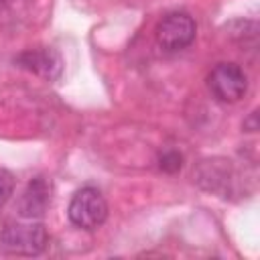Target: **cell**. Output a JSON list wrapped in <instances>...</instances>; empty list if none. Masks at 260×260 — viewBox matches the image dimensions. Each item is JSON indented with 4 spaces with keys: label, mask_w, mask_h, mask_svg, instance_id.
Returning <instances> with one entry per match:
<instances>
[{
    "label": "cell",
    "mask_w": 260,
    "mask_h": 260,
    "mask_svg": "<svg viewBox=\"0 0 260 260\" xmlns=\"http://www.w3.org/2000/svg\"><path fill=\"white\" fill-rule=\"evenodd\" d=\"M47 230L39 221L6 223L0 230V248L14 256H37L47 248Z\"/></svg>",
    "instance_id": "1"
},
{
    "label": "cell",
    "mask_w": 260,
    "mask_h": 260,
    "mask_svg": "<svg viewBox=\"0 0 260 260\" xmlns=\"http://www.w3.org/2000/svg\"><path fill=\"white\" fill-rule=\"evenodd\" d=\"M69 221L79 230H95L108 217V203L95 187H81L73 193L67 207Z\"/></svg>",
    "instance_id": "2"
},
{
    "label": "cell",
    "mask_w": 260,
    "mask_h": 260,
    "mask_svg": "<svg viewBox=\"0 0 260 260\" xmlns=\"http://www.w3.org/2000/svg\"><path fill=\"white\" fill-rule=\"evenodd\" d=\"M197 35V24L187 12H169L156 26V43L162 51L177 53L187 49Z\"/></svg>",
    "instance_id": "3"
},
{
    "label": "cell",
    "mask_w": 260,
    "mask_h": 260,
    "mask_svg": "<svg viewBox=\"0 0 260 260\" xmlns=\"http://www.w3.org/2000/svg\"><path fill=\"white\" fill-rule=\"evenodd\" d=\"M207 89L217 102L234 104L244 98L248 89V77L236 63H217L207 75Z\"/></svg>",
    "instance_id": "4"
},
{
    "label": "cell",
    "mask_w": 260,
    "mask_h": 260,
    "mask_svg": "<svg viewBox=\"0 0 260 260\" xmlns=\"http://www.w3.org/2000/svg\"><path fill=\"white\" fill-rule=\"evenodd\" d=\"M14 63L47 81H57L63 73V59L61 55L51 47H39V49H26L20 55H16Z\"/></svg>",
    "instance_id": "5"
},
{
    "label": "cell",
    "mask_w": 260,
    "mask_h": 260,
    "mask_svg": "<svg viewBox=\"0 0 260 260\" xmlns=\"http://www.w3.org/2000/svg\"><path fill=\"white\" fill-rule=\"evenodd\" d=\"M49 203H51V181L43 175H37L26 183L24 191L20 193L16 209L18 215L24 219H39L47 211Z\"/></svg>",
    "instance_id": "6"
},
{
    "label": "cell",
    "mask_w": 260,
    "mask_h": 260,
    "mask_svg": "<svg viewBox=\"0 0 260 260\" xmlns=\"http://www.w3.org/2000/svg\"><path fill=\"white\" fill-rule=\"evenodd\" d=\"M236 173L230 160H207L197 171V183L221 197H230L236 193Z\"/></svg>",
    "instance_id": "7"
},
{
    "label": "cell",
    "mask_w": 260,
    "mask_h": 260,
    "mask_svg": "<svg viewBox=\"0 0 260 260\" xmlns=\"http://www.w3.org/2000/svg\"><path fill=\"white\" fill-rule=\"evenodd\" d=\"M230 37L244 49H256V45H258V24L254 20H234L230 24Z\"/></svg>",
    "instance_id": "8"
},
{
    "label": "cell",
    "mask_w": 260,
    "mask_h": 260,
    "mask_svg": "<svg viewBox=\"0 0 260 260\" xmlns=\"http://www.w3.org/2000/svg\"><path fill=\"white\" fill-rule=\"evenodd\" d=\"M181 165H183V156L177 150H165L158 156V167L165 173H177L181 169Z\"/></svg>",
    "instance_id": "9"
},
{
    "label": "cell",
    "mask_w": 260,
    "mask_h": 260,
    "mask_svg": "<svg viewBox=\"0 0 260 260\" xmlns=\"http://www.w3.org/2000/svg\"><path fill=\"white\" fill-rule=\"evenodd\" d=\"M12 191H14V177H12V173L6 171V169H0V207L10 199Z\"/></svg>",
    "instance_id": "10"
},
{
    "label": "cell",
    "mask_w": 260,
    "mask_h": 260,
    "mask_svg": "<svg viewBox=\"0 0 260 260\" xmlns=\"http://www.w3.org/2000/svg\"><path fill=\"white\" fill-rule=\"evenodd\" d=\"M244 130H246V132H256V130H258V114H256V112H252L250 118L244 122Z\"/></svg>",
    "instance_id": "11"
},
{
    "label": "cell",
    "mask_w": 260,
    "mask_h": 260,
    "mask_svg": "<svg viewBox=\"0 0 260 260\" xmlns=\"http://www.w3.org/2000/svg\"><path fill=\"white\" fill-rule=\"evenodd\" d=\"M2 6H4V0H0V10H2Z\"/></svg>",
    "instance_id": "12"
}]
</instances>
